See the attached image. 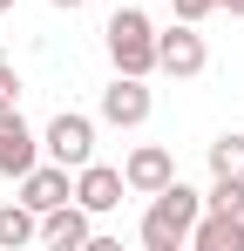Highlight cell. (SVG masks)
I'll return each mask as SVG.
<instances>
[{
    "label": "cell",
    "mask_w": 244,
    "mask_h": 251,
    "mask_svg": "<svg viewBox=\"0 0 244 251\" xmlns=\"http://www.w3.org/2000/svg\"><path fill=\"white\" fill-rule=\"evenodd\" d=\"M48 7H88V0H48Z\"/></svg>",
    "instance_id": "obj_18"
},
{
    "label": "cell",
    "mask_w": 244,
    "mask_h": 251,
    "mask_svg": "<svg viewBox=\"0 0 244 251\" xmlns=\"http://www.w3.org/2000/svg\"><path fill=\"white\" fill-rule=\"evenodd\" d=\"M41 163V136L27 129V116L21 109H0V176H27V170Z\"/></svg>",
    "instance_id": "obj_6"
},
{
    "label": "cell",
    "mask_w": 244,
    "mask_h": 251,
    "mask_svg": "<svg viewBox=\"0 0 244 251\" xmlns=\"http://www.w3.org/2000/svg\"><path fill=\"white\" fill-rule=\"evenodd\" d=\"M170 176H176V156H170L163 143H143V150H129V163H122V183H129L136 197H156Z\"/></svg>",
    "instance_id": "obj_9"
},
{
    "label": "cell",
    "mask_w": 244,
    "mask_h": 251,
    "mask_svg": "<svg viewBox=\"0 0 244 251\" xmlns=\"http://www.w3.org/2000/svg\"><path fill=\"white\" fill-rule=\"evenodd\" d=\"M68 197H75L68 170H61V163H48V156H41V163L21 176V204L34 210V217H41V210H54V204H68Z\"/></svg>",
    "instance_id": "obj_10"
},
{
    "label": "cell",
    "mask_w": 244,
    "mask_h": 251,
    "mask_svg": "<svg viewBox=\"0 0 244 251\" xmlns=\"http://www.w3.org/2000/svg\"><path fill=\"white\" fill-rule=\"evenodd\" d=\"M156 68H163V75H176V82H190V75L210 68V48H203L197 21H170V27L156 34Z\"/></svg>",
    "instance_id": "obj_4"
},
{
    "label": "cell",
    "mask_w": 244,
    "mask_h": 251,
    "mask_svg": "<svg viewBox=\"0 0 244 251\" xmlns=\"http://www.w3.org/2000/svg\"><path fill=\"white\" fill-rule=\"evenodd\" d=\"M102 41H109L116 75H156V21L143 7H116L109 27H102Z\"/></svg>",
    "instance_id": "obj_2"
},
{
    "label": "cell",
    "mask_w": 244,
    "mask_h": 251,
    "mask_svg": "<svg viewBox=\"0 0 244 251\" xmlns=\"http://www.w3.org/2000/svg\"><path fill=\"white\" fill-rule=\"evenodd\" d=\"M7 7H14V0H0V14H7Z\"/></svg>",
    "instance_id": "obj_19"
},
{
    "label": "cell",
    "mask_w": 244,
    "mask_h": 251,
    "mask_svg": "<svg viewBox=\"0 0 244 251\" xmlns=\"http://www.w3.org/2000/svg\"><path fill=\"white\" fill-rule=\"evenodd\" d=\"M0 109H21V75H14V61H0Z\"/></svg>",
    "instance_id": "obj_15"
},
{
    "label": "cell",
    "mask_w": 244,
    "mask_h": 251,
    "mask_svg": "<svg viewBox=\"0 0 244 251\" xmlns=\"http://www.w3.org/2000/svg\"><path fill=\"white\" fill-rule=\"evenodd\" d=\"M149 109H156L149 75H116V82L102 88V123H109V129H143Z\"/></svg>",
    "instance_id": "obj_5"
},
{
    "label": "cell",
    "mask_w": 244,
    "mask_h": 251,
    "mask_svg": "<svg viewBox=\"0 0 244 251\" xmlns=\"http://www.w3.org/2000/svg\"><path fill=\"white\" fill-rule=\"evenodd\" d=\"M203 204H210V210H238V217H244V176H217Z\"/></svg>",
    "instance_id": "obj_14"
},
{
    "label": "cell",
    "mask_w": 244,
    "mask_h": 251,
    "mask_svg": "<svg viewBox=\"0 0 244 251\" xmlns=\"http://www.w3.org/2000/svg\"><path fill=\"white\" fill-rule=\"evenodd\" d=\"M210 176H244V136L238 129L210 143Z\"/></svg>",
    "instance_id": "obj_13"
},
{
    "label": "cell",
    "mask_w": 244,
    "mask_h": 251,
    "mask_svg": "<svg viewBox=\"0 0 244 251\" xmlns=\"http://www.w3.org/2000/svg\"><path fill=\"white\" fill-rule=\"evenodd\" d=\"M170 7H176V21H210L217 14V0H170Z\"/></svg>",
    "instance_id": "obj_16"
},
{
    "label": "cell",
    "mask_w": 244,
    "mask_h": 251,
    "mask_svg": "<svg viewBox=\"0 0 244 251\" xmlns=\"http://www.w3.org/2000/svg\"><path fill=\"white\" fill-rule=\"evenodd\" d=\"M190 251H244V217H238V210H210V204H203L197 231H190Z\"/></svg>",
    "instance_id": "obj_11"
},
{
    "label": "cell",
    "mask_w": 244,
    "mask_h": 251,
    "mask_svg": "<svg viewBox=\"0 0 244 251\" xmlns=\"http://www.w3.org/2000/svg\"><path fill=\"white\" fill-rule=\"evenodd\" d=\"M122 190H129V183H122V170H109V163H81L75 170V204L88 210V217H109V210L122 204Z\"/></svg>",
    "instance_id": "obj_7"
},
{
    "label": "cell",
    "mask_w": 244,
    "mask_h": 251,
    "mask_svg": "<svg viewBox=\"0 0 244 251\" xmlns=\"http://www.w3.org/2000/svg\"><path fill=\"white\" fill-rule=\"evenodd\" d=\"M41 156H48V163H61V170L95 163V116H81V109H61L54 123L41 129Z\"/></svg>",
    "instance_id": "obj_3"
},
{
    "label": "cell",
    "mask_w": 244,
    "mask_h": 251,
    "mask_svg": "<svg viewBox=\"0 0 244 251\" xmlns=\"http://www.w3.org/2000/svg\"><path fill=\"white\" fill-rule=\"evenodd\" d=\"M197 217H203V197L183 176H170L156 197H149V210H143V245L149 251H183L190 231H197Z\"/></svg>",
    "instance_id": "obj_1"
},
{
    "label": "cell",
    "mask_w": 244,
    "mask_h": 251,
    "mask_svg": "<svg viewBox=\"0 0 244 251\" xmlns=\"http://www.w3.org/2000/svg\"><path fill=\"white\" fill-rule=\"evenodd\" d=\"M95 238V217L68 197V204H54V210H41V245H54V251H81Z\"/></svg>",
    "instance_id": "obj_8"
},
{
    "label": "cell",
    "mask_w": 244,
    "mask_h": 251,
    "mask_svg": "<svg viewBox=\"0 0 244 251\" xmlns=\"http://www.w3.org/2000/svg\"><path fill=\"white\" fill-rule=\"evenodd\" d=\"M217 7H224V14H231V21H244V0H217Z\"/></svg>",
    "instance_id": "obj_17"
},
{
    "label": "cell",
    "mask_w": 244,
    "mask_h": 251,
    "mask_svg": "<svg viewBox=\"0 0 244 251\" xmlns=\"http://www.w3.org/2000/svg\"><path fill=\"white\" fill-rule=\"evenodd\" d=\"M27 238H41V217L21 204V197H14V204H0V251H21Z\"/></svg>",
    "instance_id": "obj_12"
}]
</instances>
